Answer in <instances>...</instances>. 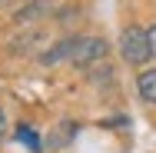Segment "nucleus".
Returning <instances> with one entry per match:
<instances>
[{
  "mask_svg": "<svg viewBox=\"0 0 156 153\" xmlns=\"http://www.w3.org/2000/svg\"><path fill=\"white\" fill-rule=\"evenodd\" d=\"M43 10H47V3H43V0H40V3H27V7H20V10H17V20H20V24H27V20H33L37 13H43Z\"/></svg>",
  "mask_w": 156,
  "mask_h": 153,
  "instance_id": "nucleus-7",
  "label": "nucleus"
},
{
  "mask_svg": "<svg viewBox=\"0 0 156 153\" xmlns=\"http://www.w3.org/2000/svg\"><path fill=\"white\" fill-rule=\"evenodd\" d=\"M76 130H80V126H76L73 120H60L57 133H50V147H53V150H57V147H66V143L76 137Z\"/></svg>",
  "mask_w": 156,
  "mask_h": 153,
  "instance_id": "nucleus-5",
  "label": "nucleus"
},
{
  "mask_svg": "<svg viewBox=\"0 0 156 153\" xmlns=\"http://www.w3.org/2000/svg\"><path fill=\"white\" fill-rule=\"evenodd\" d=\"M73 47H76V37H66V40H60L53 50L40 53V63H47V67H57V63H63V60H73Z\"/></svg>",
  "mask_w": 156,
  "mask_h": 153,
  "instance_id": "nucleus-3",
  "label": "nucleus"
},
{
  "mask_svg": "<svg viewBox=\"0 0 156 153\" xmlns=\"http://www.w3.org/2000/svg\"><path fill=\"white\" fill-rule=\"evenodd\" d=\"M136 90H140V97H143L146 103H156V67L136 73Z\"/></svg>",
  "mask_w": 156,
  "mask_h": 153,
  "instance_id": "nucleus-4",
  "label": "nucleus"
},
{
  "mask_svg": "<svg viewBox=\"0 0 156 153\" xmlns=\"http://www.w3.org/2000/svg\"><path fill=\"white\" fill-rule=\"evenodd\" d=\"M120 53L129 67H143V63L153 57V47H150V30L143 27H126L120 33Z\"/></svg>",
  "mask_w": 156,
  "mask_h": 153,
  "instance_id": "nucleus-1",
  "label": "nucleus"
},
{
  "mask_svg": "<svg viewBox=\"0 0 156 153\" xmlns=\"http://www.w3.org/2000/svg\"><path fill=\"white\" fill-rule=\"evenodd\" d=\"M3 130H7V117H3V110H0V140H3Z\"/></svg>",
  "mask_w": 156,
  "mask_h": 153,
  "instance_id": "nucleus-9",
  "label": "nucleus"
},
{
  "mask_svg": "<svg viewBox=\"0 0 156 153\" xmlns=\"http://www.w3.org/2000/svg\"><path fill=\"white\" fill-rule=\"evenodd\" d=\"M150 47H153V57H156V27H150Z\"/></svg>",
  "mask_w": 156,
  "mask_h": 153,
  "instance_id": "nucleus-8",
  "label": "nucleus"
},
{
  "mask_svg": "<svg viewBox=\"0 0 156 153\" xmlns=\"http://www.w3.org/2000/svg\"><path fill=\"white\" fill-rule=\"evenodd\" d=\"M17 140H20L30 153H43V140H40V133H37L33 126H27V123L17 126Z\"/></svg>",
  "mask_w": 156,
  "mask_h": 153,
  "instance_id": "nucleus-6",
  "label": "nucleus"
},
{
  "mask_svg": "<svg viewBox=\"0 0 156 153\" xmlns=\"http://www.w3.org/2000/svg\"><path fill=\"white\" fill-rule=\"evenodd\" d=\"M106 50H110V43L103 40V37H76V47H73V60L76 67H90V63L103 60L106 57Z\"/></svg>",
  "mask_w": 156,
  "mask_h": 153,
  "instance_id": "nucleus-2",
  "label": "nucleus"
}]
</instances>
